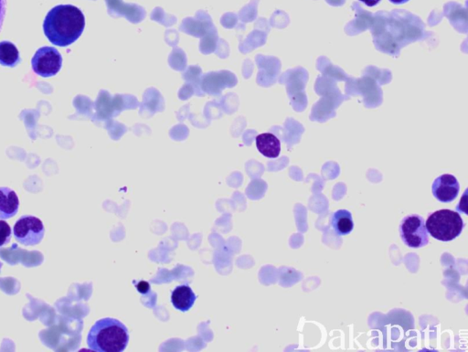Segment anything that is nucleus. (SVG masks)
Listing matches in <instances>:
<instances>
[{
  "label": "nucleus",
  "instance_id": "20e7f679",
  "mask_svg": "<svg viewBox=\"0 0 468 352\" xmlns=\"http://www.w3.org/2000/svg\"><path fill=\"white\" fill-rule=\"evenodd\" d=\"M400 237L408 247L419 249L429 243V234L425 219L419 214H410L402 218L399 225Z\"/></svg>",
  "mask_w": 468,
  "mask_h": 352
},
{
  "label": "nucleus",
  "instance_id": "f3484780",
  "mask_svg": "<svg viewBox=\"0 0 468 352\" xmlns=\"http://www.w3.org/2000/svg\"><path fill=\"white\" fill-rule=\"evenodd\" d=\"M391 3H393L394 5H402L405 4V3H407L408 1H410V0H388Z\"/></svg>",
  "mask_w": 468,
  "mask_h": 352
},
{
  "label": "nucleus",
  "instance_id": "2eb2a0df",
  "mask_svg": "<svg viewBox=\"0 0 468 352\" xmlns=\"http://www.w3.org/2000/svg\"><path fill=\"white\" fill-rule=\"evenodd\" d=\"M137 289H138V291L141 293V294H143V293L149 291V284L147 283V282L141 281L140 283L137 284Z\"/></svg>",
  "mask_w": 468,
  "mask_h": 352
},
{
  "label": "nucleus",
  "instance_id": "39448f33",
  "mask_svg": "<svg viewBox=\"0 0 468 352\" xmlns=\"http://www.w3.org/2000/svg\"><path fill=\"white\" fill-rule=\"evenodd\" d=\"M15 239L25 246L39 245L45 236V227L40 218L32 215L20 217L14 225Z\"/></svg>",
  "mask_w": 468,
  "mask_h": 352
},
{
  "label": "nucleus",
  "instance_id": "1a4fd4ad",
  "mask_svg": "<svg viewBox=\"0 0 468 352\" xmlns=\"http://www.w3.org/2000/svg\"><path fill=\"white\" fill-rule=\"evenodd\" d=\"M170 299L176 310L187 312L195 304L197 295L188 284H181L173 290Z\"/></svg>",
  "mask_w": 468,
  "mask_h": 352
},
{
  "label": "nucleus",
  "instance_id": "6e6552de",
  "mask_svg": "<svg viewBox=\"0 0 468 352\" xmlns=\"http://www.w3.org/2000/svg\"><path fill=\"white\" fill-rule=\"evenodd\" d=\"M20 199L10 188H0V220L13 218L19 213Z\"/></svg>",
  "mask_w": 468,
  "mask_h": 352
},
{
  "label": "nucleus",
  "instance_id": "dca6fc26",
  "mask_svg": "<svg viewBox=\"0 0 468 352\" xmlns=\"http://www.w3.org/2000/svg\"><path fill=\"white\" fill-rule=\"evenodd\" d=\"M360 1L366 5L367 7L372 8L378 5L379 3L382 1V0H360Z\"/></svg>",
  "mask_w": 468,
  "mask_h": 352
},
{
  "label": "nucleus",
  "instance_id": "7ed1b4c3",
  "mask_svg": "<svg viewBox=\"0 0 468 352\" xmlns=\"http://www.w3.org/2000/svg\"><path fill=\"white\" fill-rule=\"evenodd\" d=\"M428 234L440 242H451L463 233L465 224L460 214L452 210L435 211L425 222Z\"/></svg>",
  "mask_w": 468,
  "mask_h": 352
},
{
  "label": "nucleus",
  "instance_id": "9b49d317",
  "mask_svg": "<svg viewBox=\"0 0 468 352\" xmlns=\"http://www.w3.org/2000/svg\"><path fill=\"white\" fill-rule=\"evenodd\" d=\"M331 226L337 236H348L354 229L352 213L348 210L335 211L331 216Z\"/></svg>",
  "mask_w": 468,
  "mask_h": 352
},
{
  "label": "nucleus",
  "instance_id": "423d86ee",
  "mask_svg": "<svg viewBox=\"0 0 468 352\" xmlns=\"http://www.w3.org/2000/svg\"><path fill=\"white\" fill-rule=\"evenodd\" d=\"M31 66L36 75L44 78L52 77L60 72L63 57L54 47H43L32 58Z\"/></svg>",
  "mask_w": 468,
  "mask_h": 352
},
{
  "label": "nucleus",
  "instance_id": "f257e3e1",
  "mask_svg": "<svg viewBox=\"0 0 468 352\" xmlns=\"http://www.w3.org/2000/svg\"><path fill=\"white\" fill-rule=\"evenodd\" d=\"M85 17L80 8L73 5H59L52 8L43 22L44 34L56 46L67 47L81 37Z\"/></svg>",
  "mask_w": 468,
  "mask_h": 352
},
{
  "label": "nucleus",
  "instance_id": "f03ea898",
  "mask_svg": "<svg viewBox=\"0 0 468 352\" xmlns=\"http://www.w3.org/2000/svg\"><path fill=\"white\" fill-rule=\"evenodd\" d=\"M129 343V331L119 319H99L91 328L87 336L88 347L94 351L121 352Z\"/></svg>",
  "mask_w": 468,
  "mask_h": 352
},
{
  "label": "nucleus",
  "instance_id": "9d476101",
  "mask_svg": "<svg viewBox=\"0 0 468 352\" xmlns=\"http://www.w3.org/2000/svg\"><path fill=\"white\" fill-rule=\"evenodd\" d=\"M258 151L268 158H276L281 153V142L278 137L271 133H264L256 137Z\"/></svg>",
  "mask_w": 468,
  "mask_h": 352
},
{
  "label": "nucleus",
  "instance_id": "4468645a",
  "mask_svg": "<svg viewBox=\"0 0 468 352\" xmlns=\"http://www.w3.org/2000/svg\"><path fill=\"white\" fill-rule=\"evenodd\" d=\"M5 14H6V0H0V31H1L3 20H4Z\"/></svg>",
  "mask_w": 468,
  "mask_h": 352
},
{
  "label": "nucleus",
  "instance_id": "ddd939ff",
  "mask_svg": "<svg viewBox=\"0 0 468 352\" xmlns=\"http://www.w3.org/2000/svg\"><path fill=\"white\" fill-rule=\"evenodd\" d=\"M11 234L10 225L7 222L0 221V247L10 243Z\"/></svg>",
  "mask_w": 468,
  "mask_h": 352
},
{
  "label": "nucleus",
  "instance_id": "a211bd4d",
  "mask_svg": "<svg viewBox=\"0 0 468 352\" xmlns=\"http://www.w3.org/2000/svg\"><path fill=\"white\" fill-rule=\"evenodd\" d=\"M2 266H3V263L1 262H0V272H1Z\"/></svg>",
  "mask_w": 468,
  "mask_h": 352
},
{
  "label": "nucleus",
  "instance_id": "f8f14e48",
  "mask_svg": "<svg viewBox=\"0 0 468 352\" xmlns=\"http://www.w3.org/2000/svg\"><path fill=\"white\" fill-rule=\"evenodd\" d=\"M20 52L13 43L4 40L0 43V64L3 66L16 67L20 63Z\"/></svg>",
  "mask_w": 468,
  "mask_h": 352
},
{
  "label": "nucleus",
  "instance_id": "0eeeda50",
  "mask_svg": "<svg viewBox=\"0 0 468 352\" xmlns=\"http://www.w3.org/2000/svg\"><path fill=\"white\" fill-rule=\"evenodd\" d=\"M460 192V184L452 174H443L437 177L432 185V192L438 201L449 204L454 201Z\"/></svg>",
  "mask_w": 468,
  "mask_h": 352
}]
</instances>
